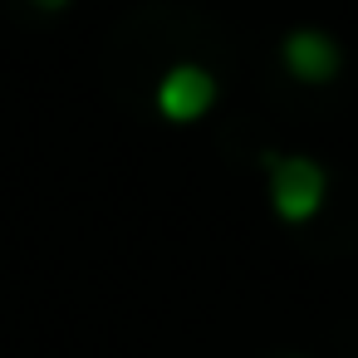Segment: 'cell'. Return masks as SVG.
Wrapping results in <instances>:
<instances>
[{"label":"cell","instance_id":"1","mask_svg":"<svg viewBox=\"0 0 358 358\" xmlns=\"http://www.w3.org/2000/svg\"><path fill=\"white\" fill-rule=\"evenodd\" d=\"M265 172H270V211L285 226H304L324 211L329 196V177L314 157H294V152H265Z\"/></svg>","mask_w":358,"mask_h":358},{"label":"cell","instance_id":"2","mask_svg":"<svg viewBox=\"0 0 358 358\" xmlns=\"http://www.w3.org/2000/svg\"><path fill=\"white\" fill-rule=\"evenodd\" d=\"M280 64H285V74H289L294 84L324 89V84L338 79L343 50H338L334 35H324V30H314V25H299V30H289V35L280 40Z\"/></svg>","mask_w":358,"mask_h":358},{"label":"cell","instance_id":"3","mask_svg":"<svg viewBox=\"0 0 358 358\" xmlns=\"http://www.w3.org/2000/svg\"><path fill=\"white\" fill-rule=\"evenodd\" d=\"M216 94H221V89H216L211 69H201V64H172V69L157 79L152 103H157V113H162L167 123H196V118L211 113Z\"/></svg>","mask_w":358,"mask_h":358},{"label":"cell","instance_id":"4","mask_svg":"<svg viewBox=\"0 0 358 358\" xmlns=\"http://www.w3.org/2000/svg\"><path fill=\"white\" fill-rule=\"evenodd\" d=\"M35 6H40V10H64L69 0H35Z\"/></svg>","mask_w":358,"mask_h":358}]
</instances>
